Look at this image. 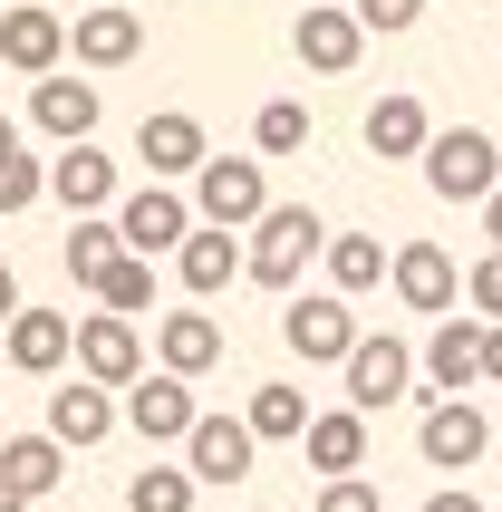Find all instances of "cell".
<instances>
[{"instance_id":"cell-12","label":"cell","mask_w":502,"mask_h":512,"mask_svg":"<svg viewBox=\"0 0 502 512\" xmlns=\"http://www.w3.org/2000/svg\"><path fill=\"white\" fill-rule=\"evenodd\" d=\"M68 49H78V20H68V10H20V0L0 10V58H10L20 78H49Z\"/></svg>"},{"instance_id":"cell-29","label":"cell","mask_w":502,"mask_h":512,"mask_svg":"<svg viewBox=\"0 0 502 512\" xmlns=\"http://www.w3.org/2000/svg\"><path fill=\"white\" fill-rule=\"evenodd\" d=\"M97 310H126V319L155 310V252H116L107 281H97Z\"/></svg>"},{"instance_id":"cell-14","label":"cell","mask_w":502,"mask_h":512,"mask_svg":"<svg viewBox=\"0 0 502 512\" xmlns=\"http://www.w3.org/2000/svg\"><path fill=\"white\" fill-rule=\"evenodd\" d=\"M49 194L68 203V213H116V155L97 136H78V145H58V165H49Z\"/></svg>"},{"instance_id":"cell-45","label":"cell","mask_w":502,"mask_h":512,"mask_svg":"<svg viewBox=\"0 0 502 512\" xmlns=\"http://www.w3.org/2000/svg\"><path fill=\"white\" fill-rule=\"evenodd\" d=\"M116 512H126V503H116Z\"/></svg>"},{"instance_id":"cell-35","label":"cell","mask_w":502,"mask_h":512,"mask_svg":"<svg viewBox=\"0 0 502 512\" xmlns=\"http://www.w3.org/2000/svg\"><path fill=\"white\" fill-rule=\"evenodd\" d=\"M348 10H358L367 29H387V39H396V29H416V20H425V0H348Z\"/></svg>"},{"instance_id":"cell-33","label":"cell","mask_w":502,"mask_h":512,"mask_svg":"<svg viewBox=\"0 0 502 512\" xmlns=\"http://www.w3.org/2000/svg\"><path fill=\"white\" fill-rule=\"evenodd\" d=\"M464 300H474V319H502V242L464 271Z\"/></svg>"},{"instance_id":"cell-16","label":"cell","mask_w":502,"mask_h":512,"mask_svg":"<svg viewBox=\"0 0 502 512\" xmlns=\"http://www.w3.org/2000/svg\"><path fill=\"white\" fill-rule=\"evenodd\" d=\"M425 387L435 397H474L483 387V319H435V339H425Z\"/></svg>"},{"instance_id":"cell-22","label":"cell","mask_w":502,"mask_h":512,"mask_svg":"<svg viewBox=\"0 0 502 512\" xmlns=\"http://www.w3.org/2000/svg\"><path fill=\"white\" fill-rule=\"evenodd\" d=\"M300 455L319 474H367V406H329V416H309Z\"/></svg>"},{"instance_id":"cell-20","label":"cell","mask_w":502,"mask_h":512,"mask_svg":"<svg viewBox=\"0 0 502 512\" xmlns=\"http://www.w3.org/2000/svg\"><path fill=\"white\" fill-rule=\"evenodd\" d=\"M232 271H251V242H232L223 223H194V242L174 252V281L194 300H213V290H232Z\"/></svg>"},{"instance_id":"cell-26","label":"cell","mask_w":502,"mask_h":512,"mask_svg":"<svg viewBox=\"0 0 502 512\" xmlns=\"http://www.w3.org/2000/svg\"><path fill=\"white\" fill-rule=\"evenodd\" d=\"M155 358L184 368V377H203L213 358H223V329H213L203 310H165V319H155Z\"/></svg>"},{"instance_id":"cell-27","label":"cell","mask_w":502,"mask_h":512,"mask_svg":"<svg viewBox=\"0 0 502 512\" xmlns=\"http://www.w3.org/2000/svg\"><path fill=\"white\" fill-rule=\"evenodd\" d=\"M387 271H396V252L377 242V232H329V290L358 300V290H377Z\"/></svg>"},{"instance_id":"cell-1","label":"cell","mask_w":502,"mask_h":512,"mask_svg":"<svg viewBox=\"0 0 502 512\" xmlns=\"http://www.w3.org/2000/svg\"><path fill=\"white\" fill-rule=\"evenodd\" d=\"M309 261H329V223H319L309 203H271V213L251 223V281L261 290H300Z\"/></svg>"},{"instance_id":"cell-36","label":"cell","mask_w":502,"mask_h":512,"mask_svg":"<svg viewBox=\"0 0 502 512\" xmlns=\"http://www.w3.org/2000/svg\"><path fill=\"white\" fill-rule=\"evenodd\" d=\"M483 387H502V319H483Z\"/></svg>"},{"instance_id":"cell-4","label":"cell","mask_w":502,"mask_h":512,"mask_svg":"<svg viewBox=\"0 0 502 512\" xmlns=\"http://www.w3.org/2000/svg\"><path fill=\"white\" fill-rule=\"evenodd\" d=\"M194 213H203V223H223V232H251L261 213H271V174L251 165V155H203Z\"/></svg>"},{"instance_id":"cell-10","label":"cell","mask_w":502,"mask_h":512,"mask_svg":"<svg viewBox=\"0 0 502 512\" xmlns=\"http://www.w3.org/2000/svg\"><path fill=\"white\" fill-rule=\"evenodd\" d=\"M116 397H126V387H97V377L78 368V377H68V387L49 397V435L68 445V455H87V445H107V435L126 426V406H116Z\"/></svg>"},{"instance_id":"cell-24","label":"cell","mask_w":502,"mask_h":512,"mask_svg":"<svg viewBox=\"0 0 502 512\" xmlns=\"http://www.w3.org/2000/svg\"><path fill=\"white\" fill-rule=\"evenodd\" d=\"M0 474H10L29 503H49V493L68 484V445H58L49 426H39V435H0Z\"/></svg>"},{"instance_id":"cell-9","label":"cell","mask_w":502,"mask_h":512,"mask_svg":"<svg viewBox=\"0 0 502 512\" xmlns=\"http://www.w3.org/2000/svg\"><path fill=\"white\" fill-rule=\"evenodd\" d=\"M290 49H300V68H319V78H348L367 49V20L348 10V0H309L300 29H290Z\"/></svg>"},{"instance_id":"cell-30","label":"cell","mask_w":502,"mask_h":512,"mask_svg":"<svg viewBox=\"0 0 502 512\" xmlns=\"http://www.w3.org/2000/svg\"><path fill=\"white\" fill-rule=\"evenodd\" d=\"M194 493H203L194 464H145L136 484H126V512H194Z\"/></svg>"},{"instance_id":"cell-19","label":"cell","mask_w":502,"mask_h":512,"mask_svg":"<svg viewBox=\"0 0 502 512\" xmlns=\"http://www.w3.org/2000/svg\"><path fill=\"white\" fill-rule=\"evenodd\" d=\"M367 155H387V165H425V145H435V126H425V97H406V87H396V97H377V107H367Z\"/></svg>"},{"instance_id":"cell-25","label":"cell","mask_w":502,"mask_h":512,"mask_svg":"<svg viewBox=\"0 0 502 512\" xmlns=\"http://www.w3.org/2000/svg\"><path fill=\"white\" fill-rule=\"evenodd\" d=\"M116 252H126L116 213H78V223H68V242H58V261H68V281H78V290L107 281V261H116Z\"/></svg>"},{"instance_id":"cell-6","label":"cell","mask_w":502,"mask_h":512,"mask_svg":"<svg viewBox=\"0 0 502 512\" xmlns=\"http://www.w3.org/2000/svg\"><path fill=\"white\" fill-rule=\"evenodd\" d=\"M416 368H425V358H416L406 339H396V329H367V339L348 348V368H338V377H348V406L387 416V406L406 397V387H416Z\"/></svg>"},{"instance_id":"cell-28","label":"cell","mask_w":502,"mask_h":512,"mask_svg":"<svg viewBox=\"0 0 502 512\" xmlns=\"http://www.w3.org/2000/svg\"><path fill=\"white\" fill-rule=\"evenodd\" d=\"M242 416H251V435H261V445H300V435H309V397L290 387V377L251 387V406H242Z\"/></svg>"},{"instance_id":"cell-13","label":"cell","mask_w":502,"mask_h":512,"mask_svg":"<svg viewBox=\"0 0 502 512\" xmlns=\"http://www.w3.org/2000/svg\"><path fill=\"white\" fill-rule=\"evenodd\" d=\"M78 368L97 377V387H136V377H145V329H136L126 310L78 319Z\"/></svg>"},{"instance_id":"cell-18","label":"cell","mask_w":502,"mask_h":512,"mask_svg":"<svg viewBox=\"0 0 502 512\" xmlns=\"http://www.w3.org/2000/svg\"><path fill=\"white\" fill-rule=\"evenodd\" d=\"M251 455H261V435H251V416H203L194 435H184V464H194L203 484H242Z\"/></svg>"},{"instance_id":"cell-34","label":"cell","mask_w":502,"mask_h":512,"mask_svg":"<svg viewBox=\"0 0 502 512\" xmlns=\"http://www.w3.org/2000/svg\"><path fill=\"white\" fill-rule=\"evenodd\" d=\"M319 512H377V484L367 474H329L319 484Z\"/></svg>"},{"instance_id":"cell-31","label":"cell","mask_w":502,"mask_h":512,"mask_svg":"<svg viewBox=\"0 0 502 512\" xmlns=\"http://www.w3.org/2000/svg\"><path fill=\"white\" fill-rule=\"evenodd\" d=\"M251 145H261V155H300L309 145V107L300 97H271V107L251 116Z\"/></svg>"},{"instance_id":"cell-5","label":"cell","mask_w":502,"mask_h":512,"mask_svg":"<svg viewBox=\"0 0 502 512\" xmlns=\"http://www.w3.org/2000/svg\"><path fill=\"white\" fill-rule=\"evenodd\" d=\"M126 426H136L145 445H184V435L203 426V406H194V377L155 358V368H145L136 387H126Z\"/></svg>"},{"instance_id":"cell-17","label":"cell","mask_w":502,"mask_h":512,"mask_svg":"<svg viewBox=\"0 0 502 512\" xmlns=\"http://www.w3.org/2000/svg\"><path fill=\"white\" fill-rule=\"evenodd\" d=\"M0 358L20 377H58L68 358H78V319H58V310H20L10 329H0Z\"/></svg>"},{"instance_id":"cell-39","label":"cell","mask_w":502,"mask_h":512,"mask_svg":"<svg viewBox=\"0 0 502 512\" xmlns=\"http://www.w3.org/2000/svg\"><path fill=\"white\" fill-rule=\"evenodd\" d=\"M483 242H502V194H483Z\"/></svg>"},{"instance_id":"cell-43","label":"cell","mask_w":502,"mask_h":512,"mask_svg":"<svg viewBox=\"0 0 502 512\" xmlns=\"http://www.w3.org/2000/svg\"><path fill=\"white\" fill-rule=\"evenodd\" d=\"M0 10H10V0H0Z\"/></svg>"},{"instance_id":"cell-32","label":"cell","mask_w":502,"mask_h":512,"mask_svg":"<svg viewBox=\"0 0 502 512\" xmlns=\"http://www.w3.org/2000/svg\"><path fill=\"white\" fill-rule=\"evenodd\" d=\"M39 194H49V165H29V155H10V165H0V213H29Z\"/></svg>"},{"instance_id":"cell-41","label":"cell","mask_w":502,"mask_h":512,"mask_svg":"<svg viewBox=\"0 0 502 512\" xmlns=\"http://www.w3.org/2000/svg\"><path fill=\"white\" fill-rule=\"evenodd\" d=\"M10 155H20V126H10V116H0V165H10Z\"/></svg>"},{"instance_id":"cell-42","label":"cell","mask_w":502,"mask_h":512,"mask_svg":"<svg viewBox=\"0 0 502 512\" xmlns=\"http://www.w3.org/2000/svg\"><path fill=\"white\" fill-rule=\"evenodd\" d=\"M0 368H10V358H0Z\"/></svg>"},{"instance_id":"cell-38","label":"cell","mask_w":502,"mask_h":512,"mask_svg":"<svg viewBox=\"0 0 502 512\" xmlns=\"http://www.w3.org/2000/svg\"><path fill=\"white\" fill-rule=\"evenodd\" d=\"M425 512H483V503H474V493H454V484H445V493H435Z\"/></svg>"},{"instance_id":"cell-46","label":"cell","mask_w":502,"mask_h":512,"mask_svg":"<svg viewBox=\"0 0 502 512\" xmlns=\"http://www.w3.org/2000/svg\"><path fill=\"white\" fill-rule=\"evenodd\" d=\"M493 512H502V503H493Z\"/></svg>"},{"instance_id":"cell-11","label":"cell","mask_w":502,"mask_h":512,"mask_svg":"<svg viewBox=\"0 0 502 512\" xmlns=\"http://www.w3.org/2000/svg\"><path fill=\"white\" fill-rule=\"evenodd\" d=\"M483 445H493V426H483L474 397H435L416 426V455L435 464V474H464V464H483Z\"/></svg>"},{"instance_id":"cell-7","label":"cell","mask_w":502,"mask_h":512,"mask_svg":"<svg viewBox=\"0 0 502 512\" xmlns=\"http://www.w3.org/2000/svg\"><path fill=\"white\" fill-rule=\"evenodd\" d=\"M194 194H174L165 174H155V184H136V194L116 203V232H126V252H184V242H194Z\"/></svg>"},{"instance_id":"cell-3","label":"cell","mask_w":502,"mask_h":512,"mask_svg":"<svg viewBox=\"0 0 502 512\" xmlns=\"http://www.w3.org/2000/svg\"><path fill=\"white\" fill-rule=\"evenodd\" d=\"M425 184H435L445 203L502 194V145L483 136V126H435V145H425Z\"/></svg>"},{"instance_id":"cell-44","label":"cell","mask_w":502,"mask_h":512,"mask_svg":"<svg viewBox=\"0 0 502 512\" xmlns=\"http://www.w3.org/2000/svg\"><path fill=\"white\" fill-rule=\"evenodd\" d=\"M78 10H87V0H78Z\"/></svg>"},{"instance_id":"cell-40","label":"cell","mask_w":502,"mask_h":512,"mask_svg":"<svg viewBox=\"0 0 502 512\" xmlns=\"http://www.w3.org/2000/svg\"><path fill=\"white\" fill-rule=\"evenodd\" d=\"M0 512H29V493H20V484H10V474H0Z\"/></svg>"},{"instance_id":"cell-21","label":"cell","mask_w":502,"mask_h":512,"mask_svg":"<svg viewBox=\"0 0 502 512\" xmlns=\"http://www.w3.org/2000/svg\"><path fill=\"white\" fill-rule=\"evenodd\" d=\"M97 107H107V97H97V87L87 78H39L29 87V116H39V136H58V145H78V136H97Z\"/></svg>"},{"instance_id":"cell-15","label":"cell","mask_w":502,"mask_h":512,"mask_svg":"<svg viewBox=\"0 0 502 512\" xmlns=\"http://www.w3.org/2000/svg\"><path fill=\"white\" fill-rule=\"evenodd\" d=\"M203 155H213V145H203V116H184V107H145V126H136V165H155L165 184H174V174L194 184Z\"/></svg>"},{"instance_id":"cell-37","label":"cell","mask_w":502,"mask_h":512,"mask_svg":"<svg viewBox=\"0 0 502 512\" xmlns=\"http://www.w3.org/2000/svg\"><path fill=\"white\" fill-rule=\"evenodd\" d=\"M10 319H20V271L0 261V329H10Z\"/></svg>"},{"instance_id":"cell-2","label":"cell","mask_w":502,"mask_h":512,"mask_svg":"<svg viewBox=\"0 0 502 512\" xmlns=\"http://www.w3.org/2000/svg\"><path fill=\"white\" fill-rule=\"evenodd\" d=\"M280 339H290V358H309V368H348V348H358L367 329H358V310H348V290H290Z\"/></svg>"},{"instance_id":"cell-23","label":"cell","mask_w":502,"mask_h":512,"mask_svg":"<svg viewBox=\"0 0 502 512\" xmlns=\"http://www.w3.org/2000/svg\"><path fill=\"white\" fill-rule=\"evenodd\" d=\"M136 49H145L136 10H116V0H87V10H78V68H126Z\"/></svg>"},{"instance_id":"cell-8","label":"cell","mask_w":502,"mask_h":512,"mask_svg":"<svg viewBox=\"0 0 502 512\" xmlns=\"http://www.w3.org/2000/svg\"><path fill=\"white\" fill-rule=\"evenodd\" d=\"M387 290H396V310H406V319H445L454 300H464V271H454L445 242H396Z\"/></svg>"}]
</instances>
